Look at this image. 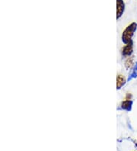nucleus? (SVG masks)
Wrapping results in <instances>:
<instances>
[{
    "mask_svg": "<svg viewBox=\"0 0 137 151\" xmlns=\"http://www.w3.org/2000/svg\"><path fill=\"white\" fill-rule=\"evenodd\" d=\"M137 29V24L136 22H133L125 28L122 34V41L125 44H128L132 41V37L134 35Z\"/></svg>",
    "mask_w": 137,
    "mask_h": 151,
    "instance_id": "f257e3e1",
    "label": "nucleus"
},
{
    "mask_svg": "<svg viewBox=\"0 0 137 151\" xmlns=\"http://www.w3.org/2000/svg\"><path fill=\"white\" fill-rule=\"evenodd\" d=\"M133 41H131L123 47L121 54L123 57H129L133 54Z\"/></svg>",
    "mask_w": 137,
    "mask_h": 151,
    "instance_id": "f03ea898",
    "label": "nucleus"
},
{
    "mask_svg": "<svg viewBox=\"0 0 137 151\" xmlns=\"http://www.w3.org/2000/svg\"><path fill=\"white\" fill-rule=\"evenodd\" d=\"M117 18H121L122 14L124 12V2L123 0H117Z\"/></svg>",
    "mask_w": 137,
    "mask_h": 151,
    "instance_id": "7ed1b4c3",
    "label": "nucleus"
},
{
    "mask_svg": "<svg viewBox=\"0 0 137 151\" xmlns=\"http://www.w3.org/2000/svg\"><path fill=\"white\" fill-rule=\"evenodd\" d=\"M133 101L131 100H128V99H125L124 101H122V103H121V109L123 110H125L128 112H130V111L132 110V107H133Z\"/></svg>",
    "mask_w": 137,
    "mask_h": 151,
    "instance_id": "20e7f679",
    "label": "nucleus"
},
{
    "mask_svg": "<svg viewBox=\"0 0 137 151\" xmlns=\"http://www.w3.org/2000/svg\"><path fill=\"white\" fill-rule=\"evenodd\" d=\"M126 80L125 77L123 75H118L117 77V88L120 89L125 85Z\"/></svg>",
    "mask_w": 137,
    "mask_h": 151,
    "instance_id": "39448f33",
    "label": "nucleus"
},
{
    "mask_svg": "<svg viewBox=\"0 0 137 151\" xmlns=\"http://www.w3.org/2000/svg\"><path fill=\"white\" fill-rule=\"evenodd\" d=\"M136 63H134V57L130 56V57H127V59L125 61V67L126 70H130L134 66Z\"/></svg>",
    "mask_w": 137,
    "mask_h": 151,
    "instance_id": "423d86ee",
    "label": "nucleus"
},
{
    "mask_svg": "<svg viewBox=\"0 0 137 151\" xmlns=\"http://www.w3.org/2000/svg\"><path fill=\"white\" fill-rule=\"evenodd\" d=\"M137 77V62L135 63L134 66L133 67V70H132V73H130V76L128 78L127 81L130 82V80H132L133 79H135Z\"/></svg>",
    "mask_w": 137,
    "mask_h": 151,
    "instance_id": "0eeeda50",
    "label": "nucleus"
},
{
    "mask_svg": "<svg viewBox=\"0 0 137 151\" xmlns=\"http://www.w3.org/2000/svg\"><path fill=\"white\" fill-rule=\"evenodd\" d=\"M132 99V95L130 93H127L126 94V98H125V99H128V100H131Z\"/></svg>",
    "mask_w": 137,
    "mask_h": 151,
    "instance_id": "6e6552de",
    "label": "nucleus"
}]
</instances>
